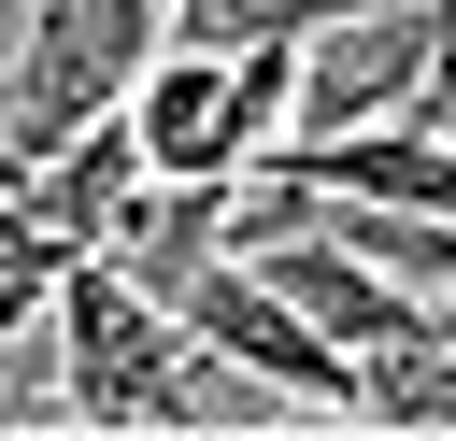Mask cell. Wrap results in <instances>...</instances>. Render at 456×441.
Here are the masks:
<instances>
[{"instance_id":"1","label":"cell","mask_w":456,"mask_h":441,"mask_svg":"<svg viewBox=\"0 0 456 441\" xmlns=\"http://www.w3.org/2000/svg\"><path fill=\"white\" fill-rule=\"evenodd\" d=\"M185 370H200V327L128 256H86L57 285V398H71V427H185Z\"/></svg>"},{"instance_id":"2","label":"cell","mask_w":456,"mask_h":441,"mask_svg":"<svg viewBox=\"0 0 456 441\" xmlns=\"http://www.w3.org/2000/svg\"><path fill=\"white\" fill-rule=\"evenodd\" d=\"M157 43H171V0H28V28L0 57V156H57L100 114H128Z\"/></svg>"},{"instance_id":"3","label":"cell","mask_w":456,"mask_h":441,"mask_svg":"<svg viewBox=\"0 0 456 441\" xmlns=\"http://www.w3.org/2000/svg\"><path fill=\"white\" fill-rule=\"evenodd\" d=\"M128 128H142V171H256L285 128L256 114V85H242V57L228 43H157L142 57V85H128Z\"/></svg>"},{"instance_id":"4","label":"cell","mask_w":456,"mask_h":441,"mask_svg":"<svg viewBox=\"0 0 456 441\" xmlns=\"http://www.w3.org/2000/svg\"><path fill=\"white\" fill-rule=\"evenodd\" d=\"M356 427H370V441H456V327L370 356V370H356Z\"/></svg>"},{"instance_id":"5","label":"cell","mask_w":456,"mask_h":441,"mask_svg":"<svg viewBox=\"0 0 456 441\" xmlns=\"http://www.w3.org/2000/svg\"><path fill=\"white\" fill-rule=\"evenodd\" d=\"M71 270H86V242H71V228H43L28 199H0V341H14L28 313H57V285H71Z\"/></svg>"}]
</instances>
